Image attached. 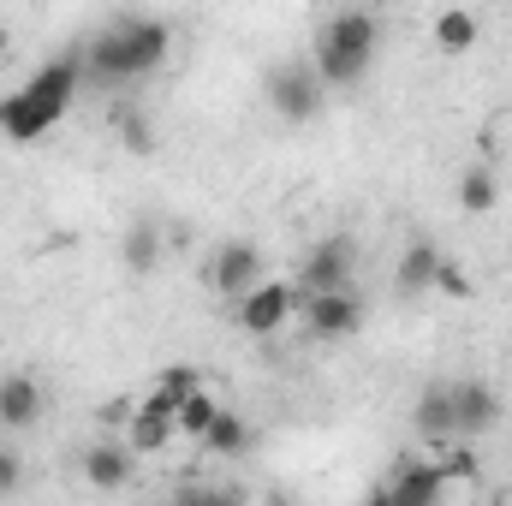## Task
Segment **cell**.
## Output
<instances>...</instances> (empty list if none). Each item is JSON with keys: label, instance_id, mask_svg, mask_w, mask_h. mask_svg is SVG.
Returning <instances> with one entry per match:
<instances>
[{"label": "cell", "instance_id": "obj_1", "mask_svg": "<svg viewBox=\"0 0 512 506\" xmlns=\"http://www.w3.org/2000/svg\"><path fill=\"white\" fill-rule=\"evenodd\" d=\"M84 84L96 90H126L137 78L161 72L167 54H173V24L167 18H149V12H126L114 24H102L84 48Z\"/></svg>", "mask_w": 512, "mask_h": 506}, {"label": "cell", "instance_id": "obj_2", "mask_svg": "<svg viewBox=\"0 0 512 506\" xmlns=\"http://www.w3.org/2000/svg\"><path fill=\"white\" fill-rule=\"evenodd\" d=\"M78 90H84V54H78V48L42 60L18 90L0 96V137H6V143H36V137H48V131L72 114Z\"/></svg>", "mask_w": 512, "mask_h": 506}, {"label": "cell", "instance_id": "obj_3", "mask_svg": "<svg viewBox=\"0 0 512 506\" xmlns=\"http://www.w3.org/2000/svg\"><path fill=\"white\" fill-rule=\"evenodd\" d=\"M376 54H382V24H376V12H364V6H340V12L316 30V54H310V66L322 72L328 90H358V84L370 78Z\"/></svg>", "mask_w": 512, "mask_h": 506}, {"label": "cell", "instance_id": "obj_4", "mask_svg": "<svg viewBox=\"0 0 512 506\" xmlns=\"http://www.w3.org/2000/svg\"><path fill=\"white\" fill-rule=\"evenodd\" d=\"M262 96H268V108H274L286 126H316L322 108H328V84H322V72L304 66V60H274V66L262 72Z\"/></svg>", "mask_w": 512, "mask_h": 506}, {"label": "cell", "instance_id": "obj_5", "mask_svg": "<svg viewBox=\"0 0 512 506\" xmlns=\"http://www.w3.org/2000/svg\"><path fill=\"white\" fill-rule=\"evenodd\" d=\"M352 274H358V239H346V233H328V239H316V245L304 251L298 274H292V286H298V298H310V292L352 286Z\"/></svg>", "mask_w": 512, "mask_h": 506}, {"label": "cell", "instance_id": "obj_6", "mask_svg": "<svg viewBox=\"0 0 512 506\" xmlns=\"http://www.w3.org/2000/svg\"><path fill=\"white\" fill-rule=\"evenodd\" d=\"M233 316H239V328H245L251 340H268V334H280V328L298 316V286L262 274L245 298H233Z\"/></svg>", "mask_w": 512, "mask_h": 506}, {"label": "cell", "instance_id": "obj_7", "mask_svg": "<svg viewBox=\"0 0 512 506\" xmlns=\"http://www.w3.org/2000/svg\"><path fill=\"white\" fill-rule=\"evenodd\" d=\"M298 316H304L310 340H352L364 328V298H358V286L310 292V298H298Z\"/></svg>", "mask_w": 512, "mask_h": 506}, {"label": "cell", "instance_id": "obj_8", "mask_svg": "<svg viewBox=\"0 0 512 506\" xmlns=\"http://www.w3.org/2000/svg\"><path fill=\"white\" fill-rule=\"evenodd\" d=\"M262 274H268L262 245H251V239H227V245H215V256H209L203 286H209V292H221V298H245Z\"/></svg>", "mask_w": 512, "mask_h": 506}, {"label": "cell", "instance_id": "obj_9", "mask_svg": "<svg viewBox=\"0 0 512 506\" xmlns=\"http://www.w3.org/2000/svg\"><path fill=\"white\" fill-rule=\"evenodd\" d=\"M441 495H447V465L441 459H411V453H399L393 477L382 489H370V501H399V506H429Z\"/></svg>", "mask_w": 512, "mask_h": 506}, {"label": "cell", "instance_id": "obj_10", "mask_svg": "<svg viewBox=\"0 0 512 506\" xmlns=\"http://www.w3.org/2000/svg\"><path fill=\"white\" fill-rule=\"evenodd\" d=\"M411 429H417V441H423V447H435V453H447V447L459 441V417H453V381H429V387L411 399Z\"/></svg>", "mask_w": 512, "mask_h": 506}, {"label": "cell", "instance_id": "obj_11", "mask_svg": "<svg viewBox=\"0 0 512 506\" xmlns=\"http://www.w3.org/2000/svg\"><path fill=\"white\" fill-rule=\"evenodd\" d=\"M453 417H459V441H483L501 429V393L489 381H453Z\"/></svg>", "mask_w": 512, "mask_h": 506}, {"label": "cell", "instance_id": "obj_12", "mask_svg": "<svg viewBox=\"0 0 512 506\" xmlns=\"http://www.w3.org/2000/svg\"><path fill=\"white\" fill-rule=\"evenodd\" d=\"M36 423H42V381L24 376V370L0 376V429L18 435V429H36Z\"/></svg>", "mask_w": 512, "mask_h": 506}, {"label": "cell", "instance_id": "obj_13", "mask_svg": "<svg viewBox=\"0 0 512 506\" xmlns=\"http://www.w3.org/2000/svg\"><path fill=\"white\" fill-rule=\"evenodd\" d=\"M435 268H441V245L435 239H411L399 262H393V292L399 298H423V292H435Z\"/></svg>", "mask_w": 512, "mask_h": 506}, {"label": "cell", "instance_id": "obj_14", "mask_svg": "<svg viewBox=\"0 0 512 506\" xmlns=\"http://www.w3.org/2000/svg\"><path fill=\"white\" fill-rule=\"evenodd\" d=\"M131 477H137V453H131L126 441H96V447H84V483H90V489H126Z\"/></svg>", "mask_w": 512, "mask_h": 506}, {"label": "cell", "instance_id": "obj_15", "mask_svg": "<svg viewBox=\"0 0 512 506\" xmlns=\"http://www.w3.org/2000/svg\"><path fill=\"white\" fill-rule=\"evenodd\" d=\"M251 441H256V429L239 417V411H215V423L203 429V453L209 459H239V453H251Z\"/></svg>", "mask_w": 512, "mask_h": 506}, {"label": "cell", "instance_id": "obj_16", "mask_svg": "<svg viewBox=\"0 0 512 506\" xmlns=\"http://www.w3.org/2000/svg\"><path fill=\"white\" fill-rule=\"evenodd\" d=\"M161 256H167L161 227H155V221H131L126 239H120V262H126L131 274H155V268H161Z\"/></svg>", "mask_w": 512, "mask_h": 506}, {"label": "cell", "instance_id": "obj_17", "mask_svg": "<svg viewBox=\"0 0 512 506\" xmlns=\"http://www.w3.org/2000/svg\"><path fill=\"white\" fill-rule=\"evenodd\" d=\"M173 435H179V423H173L167 411H143V405H137V411H131V423H126V447L137 453V459L161 453V447H167Z\"/></svg>", "mask_w": 512, "mask_h": 506}, {"label": "cell", "instance_id": "obj_18", "mask_svg": "<svg viewBox=\"0 0 512 506\" xmlns=\"http://www.w3.org/2000/svg\"><path fill=\"white\" fill-rule=\"evenodd\" d=\"M477 12H465V6H447L441 18H435V48L441 54H471L477 48Z\"/></svg>", "mask_w": 512, "mask_h": 506}, {"label": "cell", "instance_id": "obj_19", "mask_svg": "<svg viewBox=\"0 0 512 506\" xmlns=\"http://www.w3.org/2000/svg\"><path fill=\"white\" fill-rule=\"evenodd\" d=\"M495 203H501L495 167H465V173H459V209H465V215H495Z\"/></svg>", "mask_w": 512, "mask_h": 506}, {"label": "cell", "instance_id": "obj_20", "mask_svg": "<svg viewBox=\"0 0 512 506\" xmlns=\"http://www.w3.org/2000/svg\"><path fill=\"white\" fill-rule=\"evenodd\" d=\"M215 411H221V399H215L209 387H197L191 399H179V411H173V423H179V435H197V441H203V429L215 423Z\"/></svg>", "mask_w": 512, "mask_h": 506}, {"label": "cell", "instance_id": "obj_21", "mask_svg": "<svg viewBox=\"0 0 512 506\" xmlns=\"http://www.w3.org/2000/svg\"><path fill=\"white\" fill-rule=\"evenodd\" d=\"M155 387H161V393H173V399H191V393L203 387V376H197L191 364H167V370L155 376Z\"/></svg>", "mask_w": 512, "mask_h": 506}, {"label": "cell", "instance_id": "obj_22", "mask_svg": "<svg viewBox=\"0 0 512 506\" xmlns=\"http://www.w3.org/2000/svg\"><path fill=\"white\" fill-rule=\"evenodd\" d=\"M120 143L137 149V155H155V131H149V120H143V114H120Z\"/></svg>", "mask_w": 512, "mask_h": 506}, {"label": "cell", "instance_id": "obj_23", "mask_svg": "<svg viewBox=\"0 0 512 506\" xmlns=\"http://www.w3.org/2000/svg\"><path fill=\"white\" fill-rule=\"evenodd\" d=\"M435 292H447V298H471V280H465V268H459L447 251H441V268H435Z\"/></svg>", "mask_w": 512, "mask_h": 506}, {"label": "cell", "instance_id": "obj_24", "mask_svg": "<svg viewBox=\"0 0 512 506\" xmlns=\"http://www.w3.org/2000/svg\"><path fill=\"white\" fill-rule=\"evenodd\" d=\"M18 489H24V459H18V447L0 441V495H18Z\"/></svg>", "mask_w": 512, "mask_h": 506}, {"label": "cell", "instance_id": "obj_25", "mask_svg": "<svg viewBox=\"0 0 512 506\" xmlns=\"http://www.w3.org/2000/svg\"><path fill=\"white\" fill-rule=\"evenodd\" d=\"M131 411H137V399H108V405H102L96 417H102L108 429H126V423H131Z\"/></svg>", "mask_w": 512, "mask_h": 506}, {"label": "cell", "instance_id": "obj_26", "mask_svg": "<svg viewBox=\"0 0 512 506\" xmlns=\"http://www.w3.org/2000/svg\"><path fill=\"white\" fill-rule=\"evenodd\" d=\"M6 48H12V42H6V30H0V60H6Z\"/></svg>", "mask_w": 512, "mask_h": 506}]
</instances>
